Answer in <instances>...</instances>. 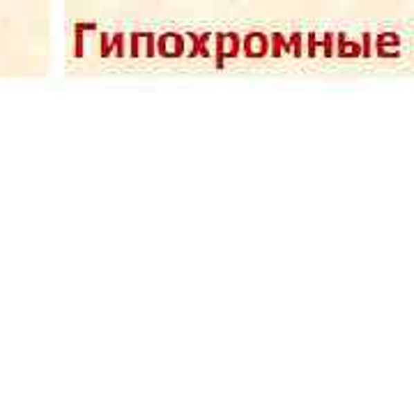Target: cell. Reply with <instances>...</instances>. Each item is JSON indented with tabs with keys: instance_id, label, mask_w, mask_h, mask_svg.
<instances>
[{
	"instance_id": "obj_1",
	"label": "cell",
	"mask_w": 414,
	"mask_h": 414,
	"mask_svg": "<svg viewBox=\"0 0 414 414\" xmlns=\"http://www.w3.org/2000/svg\"><path fill=\"white\" fill-rule=\"evenodd\" d=\"M182 51H184V44L180 35L168 33L159 37V53L163 58H177V55H182Z\"/></svg>"
},
{
	"instance_id": "obj_2",
	"label": "cell",
	"mask_w": 414,
	"mask_h": 414,
	"mask_svg": "<svg viewBox=\"0 0 414 414\" xmlns=\"http://www.w3.org/2000/svg\"><path fill=\"white\" fill-rule=\"evenodd\" d=\"M267 48H269L267 35H262V33H251L244 39V53L249 58H262V55L267 53Z\"/></svg>"
},
{
	"instance_id": "obj_3",
	"label": "cell",
	"mask_w": 414,
	"mask_h": 414,
	"mask_svg": "<svg viewBox=\"0 0 414 414\" xmlns=\"http://www.w3.org/2000/svg\"><path fill=\"white\" fill-rule=\"evenodd\" d=\"M237 51H240V42H237V35H228V33H224V35H219V53L221 55H237Z\"/></svg>"
},
{
	"instance_id": "obj_4",
	"label": "cell",
	"mask_w": 414,
	"mask_h": 414,
	"mask_svg": "<svg viewBox=\"0 0 414 414\" xmlns=\"http://www.w3.org/2000/svg\"><path fill=\"white\" fill-rule=\"evenodd\" d=\"M359 51H361V46L359 44H343V35H341V39H339V53L341 55H345V58H357L359 55Z\"/></svg>"
},
{
	"instance_id": "obj_5",
	"label": "cell",
	"mask_w": 414,
	"mask_h": 414,
	"mask_svg": "<svg viewBox=\"0 0 414 414\" xmlns=\"http://www.w3.org/2000/svg\"><path fill=\"white\" fill-rule=\"evenodd\" d=\"M387 44H391V46L401 44V39H398L396 33H384V35H380V37H377V46H387Z\"/></svg>"
},
{
	"instance_id": "obj_6",
	"label": "cell",
	"mask_w": 414,
	"mask_h": 414,
	"mask_svg": "<svg viewBox=\"0 0 414 414\" xmlns=\"http://www.w3.org/2000/svg\"><path fill=\"white\" fill-rule=\"evenodd\" d=\"M361 55H363V58H368V55H370V35H363V48H361Z\"/></svg>"
}]
</instances>
